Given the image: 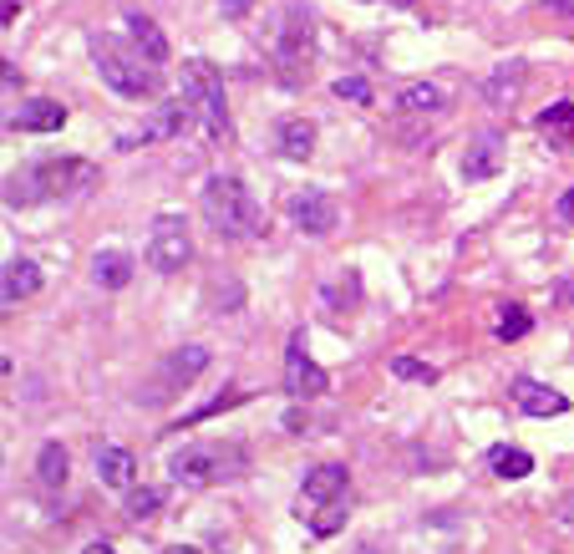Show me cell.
<instances>
[{
	"label": "cell",
	"mask_w": 574,
	"mask_h": 554,
	"mask_svg": "<svg viewBox=\"0 0 574 554\" xmlns=\"http://www.w3.org/2000/svg\"><path fill=\"white\" fill-rule=\"evenodd\" d=\"M158 504H163V494L158 488H143V494H128V519H147V514H158Z\"/></svg>",
	"instance_id": "obj_30"
},
{
	"label": "cell",
	"mask_w": 574,
	"mask_h": 554,
	"mask_svg": "<svg viewBox=\"0 0 574 554\" xmlns=\"http://www.w3.org/2000/svg\"><path fill=\"white\" fill-rule=\"evenodd\" d=\"M92 463H97V479H103L107 488H122V494L137 488V458L128 448H118V443H97V448H92Z\"/></svg>",
	"instance_id": "obj_12"
},
{
	"label": "cell",
	"mask_w": 574,
	"mask_h": 554,
	"mask_svg": "<svg viewBox=\"0 0 574 554\" xmlns=\"http://www.w3.org/2000/svg\"><path fill=\"white\" fill-rule=\"evenodd\" d=\"M67 473H72L67 448H61V443H41V452H36V479H41V488H61Z\"/></svg>",
	"instance_id": "obj_24"
},
{
	"label": "cell",
	"mask_w": 574,
	"mask_h": 554,
	"mask_svg": "<svg viewBox=\"0 0 574 554\" xmlns=\"http://www.w3.org/2000/svg\"><path fill=\"white\" fill-rule=\"evenodd\" d=\"M534 331V316L524 306H503L499 310V341H524Z\"/></svg>",
	"instance_id": "obj_27"
},
{
	"label": "cell",
	"mask_w": 574,
	"mask_h": 554,
	"mask_svg": "<svg viewBox=\"0 0 574 554\" xmlns=\"http://www.w3.org/2000/svg\"><path fill=\"white\" fill-rule=\"evenodd\" d=\"M488 463H493L499 479H529V473H534V458L524 448H493V452H488Z\"/></svg>",
	"instance_id": "obj_26"
},
{
	"label": "cell",
	"mask_w": 574,
	"mask_h": 554,
	"mask_svg": "<svg viewBox=\"0 0 574 554\" xmlns=\"http://www.w3.org/2000/svg\"><path fill=\"white\" fill-rule=\"evenodd\" d=\"M11 128H21V132H57V128H67V107H61L57 97H31V103H21L11 113Z\"/></svg>",
	"instance_id": "obj_15"
},
{
	"label": "cell",
	"mask_w": 574,
	"mask_h": 554,
	"mask_svg": "<svg viewBox=\"0 0 574 554\" xmlns=\"http://www.w3.org/2000/svg\"><path fill=\"white\" fill-rule=\"evenodd\" d=\"M122 26H128V36L137 42V51H143L147 61H168V36H163V26L153 21V15H143V11H128L122 15Z\"/></svg>",
	"instance_id": "obj_16"
},
{
	"label": "cell",
	"mask_w": 574,
	"mask_h": 554,
	"mask_svg": "<svg viewBox=\"0 0 574 554\" xmlns=\"http://www.w3.org/2000/svg\"><path fill=\"white\" fill-rule=\"evenodd\" d=\"M539 122V132H545L554 148H570L574 143V103H554V107H545V113L534 117Z\"/></svg>",
	"instance_id": "obj_23"
},
{
	"label": "cell",
	"mask_w": 574,
	"mask_h": 554,
	"mask_svg": "<svg viewBox=\"0 0 574 554\" xmlns=\"http://www.w3.org/2000/svg\"><path fill=\"white\" fill-rule=\"evenodd\" d=\"M199 209H204L208 229L219 234V239H260V229H265V214L254 204V193L244 189V178H235V174L208 178Z\"/></svg>",
	"instance_id": "obj_3"
},
{
	"label": "cell",
	"mask_w": 574,
	"mask_h": 554,
	"mask_svg": "<svg viewBox=\"0 0 574 554\" xmlns=\"http://www.w3.org/2000/svg\"><path fill=\"white\" fill-rule=\"evenodd\" d=\"M250 5H254V0H219V11L229 15V21H239V15H250Z\"/></svg>",
	"instance_id": "obj_32"
},
{
	"label": "cell",
	"mask_w": 574,
	"mask_h": 554,
	"mask_svg": "<svg viewBox=\"0 0 574 554\" xmlns=\"http://www.w3.org/2000/svg\"><path fill=\"white\" fill-rule=\"evenodd\" d=\"M92 280H97L103 291L133 285V255H128V249H97V255H92Z\"/></svg>",
	"instance_id": "obj_17"
},
{
	"label": "cell",
	"mask_w": 574,
	"mask_h": 554,
	"mask_svg": "<svg viewBox=\"0 0 574 554\" xmlns=\"http://www.w3.org/2000/svg\"><path fill=\"white\" fill-rule=\"evenodd\" d=\"M183 103L193 107V117H199V128H204L208 138H224V132H229V103H224V72L214 67V61H204V57L183 61Z\"/></svg>",
	"instance_id": "obj_6"
},
{
	"label": "cell",
	"mask_w": 574,
	"mask_h": 554,
	"mask_svg": "<svg viewBox=\"0 0 574 554\" xmlns=\"http://www.w3.org/2000/svg\"><path fill=\"white\" fill-rule=\"evenodd\" d=\"M143 260H147V270H158V275H178V270L193 260L189 224L178 220V214H158V220H153V234H147V245H143Z\"/></svg>",
	"instance_id": "obj_7"
},
{
	"label": "cell",
	"mask_w": 574,
	"mask_h": 554,
	"mask_svg": "<svg viewBox=\"0 0 574 554\" xmlns=\"http://www.w3.org/2000/svg\"><path fill=\"white\" fill-rule=\"evenodd\" d=\"M499 163H503V132L499 128L473 132L468 148H463V178H468V184H483V178L499 174Z\"/></svg>",
	"instance_id": "obj_10"
},
{
	"label": "cell",
	"mask_w": 574,
	"mask_h": 554,
	"mask_svg": "<svg viewBox=\"0 0 574 554\" xmlns=\"http://www.w3.org/2000/svg\"><path fill=\"white\" fill-rule=\"evenodd\" d=\"M509 397H514V408H524L529 417H564V412H570V397L545 387V381H534V377H514L509 381Z\"/></svg>",
	"instance_id": "obj_11"
},
{
	"label": "cell",
	"mask_w": 574,
	"mask_h": 554,
	"mask_svg": "<svg viewBox=\"0 0 574 554\" xmlns=\"http://www.w3.org/2000/svg\"><path fill=\"white\" fill-rule=\"evenodd\" d=\"M554 214H560V224H574V189H564V199H560Z\"/></svg>",
	"instance_id": "obj_33"
},
{
	"label": "cell",
	"mask_w": 574,
	"mask_h": 554,
	"mask_svg": "<svg viewBox=\"0 0 574 554\" xmlns=\"http://www.w3.org/2000/svg\"><path fill=\"white\" fill-rule=\"evenodd\" d=\"M208 366V351L204 346H178L168 362H163V377H168V387H189V381L204 377Z\"/></svg>",
	"instance_id": "obj_20"
},
{
	"label": "cell",
	"mask_w": 574,
	"mask_h": 554,
	"mask_svg": "<svg viewBox=\"0 0 574 554\" xmlns=\"http://www.w3.org/2000/svg\"><path fill=\"white\" fill-rule=\"evenodd\" d=\"M518 92H524V61H503L499 72L483 82V103L488 107H514Z\"/></svg>",
	"instance_id": "obj_18"
},
{
	"label": "cell",
	"mask_w": 574,
	"mask_h": 554,
	"mask_svg": "<svg viewBox=\"0 0 574 554\" xmlns=\"http://www.w3.org/2000/svg\"><path fill=\"white\" fill-rule=\"evenodd\" d=\"M280 153L290 163H306L315 153V122L310 117H285L280 122Z\"/></svg>",
	"instance_id": "obj_21"
},
{
	"label": "cell",
	"mask_w": 574,
	"mask_h": 554,
	"mask_svg": "<svg viewBox=\"0 0 574 554\" xmlns=\"http://www.w3.org/2000/svg\"><path fill=\"white\" fill-rule=\"evenodd\" d=\"M306 519H310V534H315V540H331V534H340L346 519H351V494L336 498V504H325V509H315V514H306Z\"/></svg>",
	"instance_id": "obj_25"
},
{
	"label": "cell",
	"mask_w": 574,
	"mask_h": 554,
	"mask_svg": "<svg viewBox=\"0 0 574 554\" xmlns=\"http://www.w3.org/2000/svg\"><path fill=\"white\" fill-rule=\"evenodd\" d=\"M554 300H560V306H570V300H574V275H564V280H560V291H554Z\"/></svg>",
	"instance_id": "obj_34"
},
{
	"label": "cell",
	"mask_w": 574,
	"mask_h": 554,
	"mask_svg": "<svg viewBox=\"0 0 574 554\" xmlns=\"http://www.w3.org/2000/svg\"><path fill=\"white\" fill-rule=\"evenodd\" d=\"M163 554H204V550H193V544H168Z\"/></svg>",
	"instance_id": "obj_36"
},
{
	"label": "cell",
	"mask_w": 574,
	"mask_h": 554,
	"mask_svg": "<svg viewBox=\"0 0 574 554\" xmlns=\"http://www.w3.org/2000/svg\"><path fill=\"white\" fill-rule=\"evenodd\" d=\"M447 107V92L438 82H407L397 92V113H442Z\"/></svg>",
	"instance_id": "obj_22"
},
{
	"label": "cell",
	"mask_w": 574,
	"mask_h": 554,
	"mask_svg": "<svg viewBox=\"0 0 574 554\" xmlns=\"http://www.w3.org/2000/svg\"><path fill=\"white\" fill-rule=\"evenodd\" d=\"M193 122V107L189 103H163L158 113L147 117V128L137 138H118V148H147V143H163V138H178V132Z\"/></svg>",
	"instance_id": "obj_13"
},
{
	"label": "cell",
	"mask_w": 574,
	"mask_h": 554,
	"mask_svg": "<svg viewBox=\"0 0 574 554\" xmlns=\"http://www.w3.org/2000/svg\"><path fill=\"white\" fill-rule=\"evenodd\" d=\"M346 494H351V473L340 463H315L306 479H300V514H315Z\"/></svg>",
	"instance_id": "obj_8"
},
{
	"label": "cell",
	"mask_w": 574,
	"mask_h": 554,
	"mask_svg": "<svg viewBox=\"0 0 574 554\" xmlns=\"http://www.w3.org/2000/svg\"><path fill=\"white\" fill-rule=\"evenodd\" d=\"M336 97H340V103H371V87L361 82V76H340V82H336Z\"/></svg>",
	"instance_id": "obj_31"
},
{
	"label": "cell",
	"mask_w": 574,
	"mask_h": 554,
	"mask_svg": "<svg viewBox=\"0 0 574 554\" xmlns=\"http://www.w3.org/2000/svg\"><path fill=\"white\" fill-rule=\"evenodd\" d=\"M244 402V392H219L214 402H204V408H193V412H183L174 427H193V423H204V417H219V412H229V408H239Z\"/></svg>",
	"instance_id": "obj_28"
},
{
	"label": "cell",
	"mask_w": 574,
	"mask_h": 554,
	"mask_svg": "<svg viewBox=\"0 0 574 554\" xmlns=\"http://www.w3.org/2000/svg\"><path fill=\"white\" fill-rule=\"evenodd\" d=\"M290 220H295V229H306V234H331L336 229V204H331V193L306 189L290 199Z\"/></svg>",
	"instance_id": "obj_14"
},
{
	"label": "cell",
	"mask_w": 574,
	"mask_h": 554,
	"mask_svg": "<svg viewBox=\"0 0 574 554\" xmlns=\"http://www.w3.org/2000/svg\"><path fill=\"white\" fill-rule=\"evenodd\" d=\"M392 5H402V11H412V5H417V0H392Z\"/></svg>",
	"instance_id": "obj_38"
},
{
	"label": "cell",
	"mask_w": 574,
	"mask_h": 554,
	"mask_svg": "<svg viewBox=\"0 0 574 554\" xmlns=\"http://www.w3.org/2000/svg\"><path fill=\"white\" fill-rule=\"evenodd\" d=\"M549 15H574V0H545Z\"/></svg>",
	"instance_id": "obj_35"
},
{
	"label": "cell",
	"mask_w": 574,
	"mask_h": 554,
	"mask_svg": "<svg viewBox=\"0 0 574 554\" xmlns=\"http://www.w3.org/2000/svg\"><path fill=\"white\" fill-rule=\"evenodd\" d=\"M310 11L306 0H290L280 15H275V31H270V67L280 76V87H306V72H310Z\"/></svg>",
	"instance_id": "obj_4"
},
{
	"label": "cell",
	"mask_w": 574,
	"mask_h": 554,
	"mask_svg": "<svg viewBox=\"0 0 574 554\" xmlns=\"http://www.w3.org/2000/svg\"><path fill=\"white\" fill-rule=\"evenodd\" d=\"M87 57L92 67L103 72V82L118 97H128V103H153L163 92V76H158V61H147L143 51H137V42L128 36H112V31H92L87 36Z\"/></svg>",
	"instance_id": "obj_1"
},
{
	"label": "cell",
	"mask_w": 574,
	"mask_h": 554,
	"mask_svg": "<svg viewBox=\"0 0 574 554\" xmlns=\"http://www.w3.org/2000/svg\"><path fill=\"white\" fill-rule=\"evenodd\" d=\"M325 387H331V377H325L321 366L310 362V351L300 335H290V346H285V392L295 397V402H306V397H321Z\"/></svg>",
	"instance_id": "obj_9"
},
{
	"label": "cell",
	"mask_w": 574,
	"mask_h": 554,
	"mask_svg": "<svg viewBox=\"0 0 574 554\" xmlns=\"http://www.w3.org/2000/svg\"><path fill=\"white\" fill-rule=\"evenodd\" d=\"M392 377L397 381H438V372H432L428 362H417V356H397V362H392Z\"/></svg>",
	"instance_id": "obj_29"
},
{
	"label": "cell",
	"mask_w": 574,
	"mask_h": 554,
	"mask_svg": "<svg viewBox=\"0 0 574 554\" xmlns=\"http://www.w3.org/2000/svg\"><path fill=\"white\" fill-rule=\"evenodd\" d=\"M244 443H193V448L168 452V479L183 488H204L219 479H239L244 473Z\"/></svg>",
	"instance_id": "obj_5"
},
{
	"label": "cell",
	"mask_w": 574,
	"mask_h": 554,
	"mask_svg": "<svg viewBox=\"0 0 574 554\" xmlns=\"http://www.w3.org/2000/svg\"><path fill=\"white\" fill-rule=\"evenodd\" d=\"M5 306H15V300H31V295L41 291V264L36 260H5Z\"/></svg>",
	"instance_id": "obj_19"
},
{
	"label": "cell",
	"mask_w": 574,
	"mask_h": 554,
	"mask_svg": "<svg viewBox=\"0 0 574 554\" xmlns=\"http://www.w3.org/2000/svg\"><path fill=\"white\" fill-rule=\"evenodd\" d=\"M97 184V168L87 158H36L26 174H11L5 178V199L15 209L21 204H67L76 193H87Z\"/></svg>",
	"instance_id": "obj_2"
},
{
	"label": "cell",
	"mask_w": 574,
	"mask_h": 554,
	"mask_svg": "<svg viewBox=\"0 0 574 554\" xmlns=\"http://www.w3.org/2000/svg\"><path fill=\"white\" fill-rule=\"evenodd\" d=\"M82 554H118V550H112V544H87Z\"/></svg>",
	"instance_id": "obj_37"
}]
</instances>
